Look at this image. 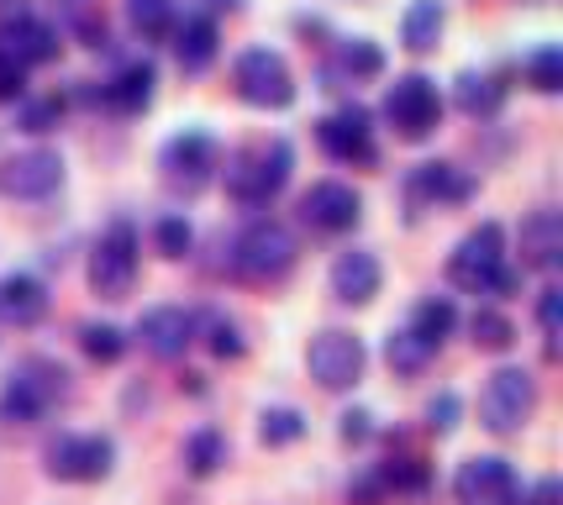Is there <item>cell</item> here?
Returning <instances> with one entry per match:
<instances>
[{"label":"cell","instance_id":"ee69618b","mask_svg":"<svg viewBox=\"0 0 563 505\" xmlns=\"http://www.w3.org/2000/svg\"><path fill=\"white\" fill-rule=\"evenodd\" d=\"M211 6H217V11H238L243 0H211Z\"/></svg>","mask_w":563,"mask_h":505},{"label":"cell","instance_id":"60d3db41","mask_svg":"<svg viewBox=\"0 0 563 505\" xmlns=\"http://www.w3.org/2000/svg\"><path fill=\"white\" fill-rule=\"evenodd\" d=\"M22 90H26V69L0 53V100H22Z\"/></svg>","mask_w":563,"mask_h":505},{"label":"cell","instance_id":"7c38bea8","mask_svg":"<svg viewBox=\"0 0 563 505\" xmlns=\"http://www.w3.org/2000/svg\"><path fill=\"white\" fill-rule=\"evenodd\" d=\"M306 363H311V380L321 389H347L358 385V374H364V342L353 332H321L311 337Z\"/></svg>","mask_w":563,"mask_h":505},{"label":"cell","instance_id":"ffe728a7","mask_svg":"<svg viewBox=\"0 0 563 505\" xmlns=\"http://www.w3.org/2000/svg\"><path fill=\"white\" fill-rule=\"evenodd\" d=\"M174 53H179V64H185L190 74L211 69V58H217V22H206V17L185 22L179 32H174Z\"/></svg>","mask_w":563,"mask_h":505},{"label":"cell","instance_id":"1f68e13d","mask_svg":"<svg viewBox=\"0 0 563 505\" xmlns=\"http://www.w3.org/2000/svg\"><path fill=\"white\" fill-rule=\"evenodd\" d=\"M306 432V416L290 406H279V410H264V427H258V437L269 442V448H285V442H295V437Z\"/></svg>","mask_w":563,"mask_h":505},{"label":"cell","instance_id":"f546056e","mask_svg":"<svg viewBox=\"0 0 563 505\" xmlns=\"http://www.w3.org/2000/svg\"><path fill=\"white\" fill-rule=\"evenodd\" d=\"M453 321H459V316H453V306H448V300H421V306H417V321H411V332L427 337V342L438 348L442 337L453 332Z\"/></svg>","mask_w":563,"mask_h":505},{"label":"cell","instance_id":"cb8c5ba5","mask_svg":"<svg viewBox=\"0 0 563 505\" xmlns=\"http://www.w3.org/2000/svg\"><path fill=\"white\" fill-rule=\"evenodd\" d=\"M211 158H217V143H211L206 132H185V138H174V143L164 147V164H169V168H190V174L211 168Z\"/></svg>","mask_w":563,"mask_h":505},{"label":"cell","instance_id":"8992f818","mask_svg":"<svg viewBox=\"0 0 563 505\" xmlns=\"http://www.w3.org/2000/svg\"><path fill=\"white\" fill-rule=\"evenodd\" d=\"M385 117L395 121V132L406 138V143H421L442 117V96L438 85L427 79V74H406V79H395L390 96H385Z\"/></svg>","mask_w":563,"mask_h":505},{"label":"cell","instance_id":"ba28073f","mask_svg":"<svg viewBox=\"0 0 563 505\" xmlns=\"http://www.w3.org/2000/svg\"><path fill=\"white\" fill-rule=\"evenodd\" d=\"M506 264V232L485 221V227H474L464 242H459V253L448 259V279L459 289H474V295H485L490 285V274Z\"/></svg>","mask_w":563,"mask_h":505},{"label":"cell","instance_id":"7a4b0ae2","mask_svg":"<svg viewBox=\"0 0 563 505\" xmlns=\"http://www.w3.org/2000/svg\"><path fill=\"white\" fill-rule=\"evenodd\" d=\"M64 369L58 363H43V359H32V363H22L16 374H11V385L0 389V421H43L48 416V406L64 395Z\"/></svg>","mask_w":563,"mask_h":505},{"label":"cell","instance_id":"ab89813d","mask_svg":"<svg viewBox=\"0 0 563 505\" xmlns=\"http://www.w3.org/2000/svg\"><path fill=\"white\" fill-rule=\"evenodd\" d=\"M538 321H542V332H548V342H553V337H559V327H563V289H542Z\"/></svg>","mask_w":563,"mask_h":505},{"label":"cell","instance_id":"836d02e7","mask_svg":"<svg viewBox=\"0 0 563 505\" xmlns=\"http://www.w3.org/2000/svg\"><path fill=\"white\" fill-rule=\"evenodd\" d=\"M132 22L147 37H164L169 32V0H132Z\"/></svg>","mask_w":563,"mask_h":505},{"label":"cell","instance_id":"d6a6232c","mask_svg":"<svg viewBox=\"0 0 563 505\" xmlns=\"http://www.w3.org/2000/svg\"><path fill=\"white\" fill-rule=\"evenodd\" d=\"M153 238H158V253H164V259H185V253H190V221H185V217H164Z\"/></svg>","mask_w":563,"mask_h":505},{"label":"cell","instance_id":"5b68a950","mask_svg":"<svg viewBox=\"0 0 563 505\" xmlns=\"http://www.w3.org/2000/svg\"><path fill=\"white\" fill-rule=\"evenodd\" d=\"M132 279H137V232L126 221H117L100 238L96 259H90V289H96L100 300H126Z\"/></svg>","mask_w":563,"mask_h":505},{"label":"cell","instance_id":"7402d4cb","mask_svg":"<svg viewBox=\"0 0 563 505\" xmlns=\"http://www.w3.org/2000/svg\"><path fill=\"white\" fill-rule=\"evenodd\" d=\"M400 37H406L411 53L438 48V37H442V6L438 0H411V11L400 17Z\"/></svg>","mask_w":563,"mask_h":505},{"label":"cell","instance_id":"d590c367","mask_svg":"<svg viewBox=\"0 0 563 505\" xmlns=\"http://www.w3.org/2000/svg\"><path fill=\"white\" fill-rule=\"evenodd\" d=\"M343 64L353 74H385V53L374 48L368 37H358V43H347V48H343Z\"/></svg>","mask_w":563,"mask_h":505},{"label":"cell","instance_id":"44dd1931","mask_svg":"<svg viewBox=\"0 0 563 505\" xmlns=\"http://www.w3.org/2000/svg\"><path fill=\"white\" fill-rule=\"evenodd\" d=\"M106 100H111L117 111H126V117H137L147 100H153V64H126V69L106 85Z\"/></svg>","mask_w":563,"mask_h":505},{"label":"cell","instance_id":"83f0119b","mask_svg":"<svg viewBox=\"0 0 563 505\" xmlns=\"http://www.w3.org/2000/svg\"><path fill=\"white\" fill-rule=\"evenodd\" d=\"M468 332H474V342H479L485 353H506V348L516 342V327H511V321H506L500 311H474Z\"/></svg>","mask_w":563,"mask_h":505},{"label":"cell","instance_id":"b9f144b4","mask_svg":"<svg viewBox=\"0 0 563 505\" xmlns=\"http://www.w3.org/2000/svg\"><path fill=\"white\" fill-rule=\"evenodd\" d=\"M368 437V410H347L343 416V442H364Z\"/></svg>","mask_w":563,"mask_h":505},{"label":"cell","instance_id":"5bb4252c","mask_svg":"<svg viewBox=\"0 0 563 505\" xmlns=\"http://www.w3.org/2000/svg\"><path fill=\"white\" fill-rule=\"evenodd\" d=\"M137 337L153 359H179L190 342H196V316L185 306H153V311L137 321Z\"/></svg>","mask_w":563,"mask_h":505},{"label":"cell","instance_id":"52a82bcc","mask_svg":"<svg viewBox=\"0 0 563 505\" xmlns=\"http://www.w3.org/2000/svg\"><path fill=\"white\" fill-rule=\"evenodd\" d=\"M238 96L258 111H285L295 100V79L285 69V58L269 48H247L238 58Z\"/></svg>","mask_w":563,"mask_h":505},{"label":"cell","instance_id":"4dcf8cb0","mask_svg":"<svg viewBox=\"0 0 563 505\" xmlns=\"http://www.w3.org/2000/svg\"><path fill=\"white\" fill-rule=\"evenodd\" d=\"M79 342H85V353H90L96 363H117L126 353L122 327H100V321H90V327L79 332Z\"/></svg>","mask_w":563,"mask_h":505},{"label":"cell","instance_id":"7bdbcfd3","mask_svg":"<svg viewBox=\"0 0 563 505\" xmlns=\"http://www.w3.org/2000/svg\"><path fill=\"white\" fill-rule=\"evenodd\" d=\"M521 505H559V480H538V490L521 495Z\"/></svg>","mask_w":563,"mask_h":505},{"label":"cell","instance_id":"4316f807","mask_svg":"<svg viewBox=\"0 0 563 505\" xmlns=\"http://www.w3.org/2000/svg\"><path fill=\"white\" fill-rule=\"evenodd\" d=\"M527 79H532V90H542V96H559L563 90V48H538L532 58H527Z\"/></svg>","mask_w":563,"mask_h":505},{"label":"cell","instance_id":"e0dca14e","mask_svg":"<svg viewBox=\"0 0 563 505\" xmlns=\"http://www.w3.org/2000/svg\"><path fill=\"white\" fill-rule=\"evenodd\" d=\"M563 264V217L532 211L521 221V268H559Z\"/></svg>","mask_w":563,"mask_h":505},{"label":"cell","instance_id":"d6986e66","mask_svg":"<svg viewBox=\"0 0 563 505\" xmlns=\"http://www.w3.org/2000/svg\"><path fill=\"white\" fill-rule=\"evenodd\" d=\"M0 311L11 316L16 327H37V321L48 316V295H43V285H37L32 274H11V279L0 285Z\"/></svg>","mask_w":563,"mask_h":505},{"label":"cell","instance_id":"ac0fdd59","mask_svg":"<svg viewBox=\"0 0 563 505\" xmlns=\"http://www.w3.org/2000/svg\"><path fill=\"white\" fill-rule=\"evenodd\" d=\"M379 279H385V268H379V259L374 253H343L338 264H332V295L338 300H347V306H364V300H374L379 295Z\"/></svg>","mask_w":563,"mask_h":505},{"label":"cell","instance_id":"74e56055","mask_svg":"<svg viewBox=\"0 0 563 505\" xmlns=\"http://www.w3.org/2000/svg\"><path fill=\"white\" fill-rule=\"evenodd\" d=\"M459 395H453V389H442L438 400H432V406H427V427H432V432H453V427H459Z\"/></svg>","mask_w":563,"mask_h":505},{"label":"cell","instance_id":"4fadbf2b","mask_svg":"<svg viewBox=\"0 0 563 505\" xmlns=\"http://www.w3.org/2000/svg\"><path fill=\"white\" fill-rule=\"evenodd\" d=\"M300 217L311 221L317 232H347V227H358V217H364V200H358V190L343 185V179H321V185L306 190Z\"/></svg>","mask_w":563,"mask_h":505},{"label":"cell","instance_id":"3957f363","mask_svg":"<svg viewBox=\"0 0 563 505\" xmlns=\"http://www.w3.org/2000/svg\"><path fill=\"white\" fill-rule=\"evenodd\" d=\"M285 179H290V147L285 143L253 147V153L227 164V195L243 200V206H269L274 195L285 190Z\"/></svg>","mask_w":563,"mask_h":505},{"label":"cell","instance_id":"6da1fadb","mask_svg":"<svg viewBox=\"0 0 563 505\" xmlns=\"http://www.w3.org/2000/svg\"><path fill=\"white\" fill-rule=\"evenodd\" d=\"M295 268V238L279 221H253L232 242V274L247 285H274Z\"/></svg>","mask_w":563,"mask_h":505},{"label":"cell","instance_id":"e575fe53","mask_svg":"<svg viewBox=\"0 0 563 505\" xmlns=\"http://www.w3.org/2000/svg\"><path fill=\"white\" fill-rule=\"evenodd\" d=\"M206 332H211V353H217V359H243V337H238V327H232L227 316H211Z\"/></svg>","mask_w":563,"mask_h":505},{"label":"cell","instance_id":"2e32d148","mask_svg":"<svg viewBox=\"0 0 563 505\" xmlns=\"http://www.w3.org/2000/svg\"><path fill=\"white\" fill-rule=\"evenodd\" d=\"M317 138L321 147L332 153V158H374V143H368V111L364 106H347V111H338V117L317 121Z\"/></svg>","mask_w":563,"mask_h":505},{"label":"cell","instance_id":"f35d334b","mask_svg":"<svg viewBox=\"0 0 563 505\" xmlns=\"http://www.w3.org/2000/svg\"><path fill=\"white\" fill-rule=\"evenodd\" d=\"M22 127L26 132H53V127H58V100H32V106H22Z\"/></svg>","mask_w":563,"mask_h":505},{"label":"cell","instance_id":"d4e9b609","mask_svg":"<svg viewBox=\"0 0 563 505\" xmlns=\"http://www.w3.org/2000/svg\"><path fill=\"white\" fill-rule=\"evenodd\" d=\"M185 463H190V474H196V480H211L221 463H227V442H221V432L206 427V432L190 437V442H185Z\"/></svg>","mask_w":563,"mask_h":505},{"label":"cell","instance_id":"603a6c76","mask_svg":"<svg viewBox=\"0 0 563 505\" xmlns=\"http://www.w3.org/2000/svg\"><path fill=\"white\" fill-rule=\"evenodd\" d=\"M432 353H438V348H432L427 337H417L411 327L385 337V363H390L395 374H421V369L432 363Z\"/></svg>","mask_w":563,"mask_h":505},{"label":"cell","instance_id":"f1b7e54d","mask_svg":"<svg viewBox=\"0 0 563 505\" xmlns=\"http://www.w3.org/2000/svg\"><path fill=\"white\" fill-rule=\"evenodd\" d=\"M417 190L438 195V200H464V195H468V179H459V168H453V164H421Z\"/></svg>","mask_w":563,"mask_h":505},{"label":"cell","instance_id":"f6af8a7d","mask_svg":"<svg viewBox=\"0 0 563 505\" xmlns=\"http://www.w3.org/2000/svg\"><path fill=\"white\" fill-rule=\"evenodd\" d=\"M64 6H74V11H79V6H85V0H64Z\"/></svg>","mask_w":563,"mask_h":505},{"label":"cell","instance_id":"8fae6325","mask_svg":"<svg viewBox=\"0 0 563 505\" xmlns=\"http://www.w3.org/2000/svg\"><path fill=\"white\" fill-rule=\"evenodd\" d=\"M58 185H64V158L48 147H26L0 164V195L11 200H48Z\"/></svg>","mask_w":563,"mask_h":505},{"label":"cell","instance_id":"484cf974","mask_svg":"<svg viewBox=\"0 0 563 505\" xmlns=\"http://www.w3.org/2000/svg\"><path fill=\"white\" fill-rule=\"evenodd\" d=\"M500 100H506V90L495 79H479V74L459 79V106H464L468 117H490V111H500Z\"/></svg>","mask_w":563,"mask_h":505},{"label":"cell","instance_id":"30bf717a","mask_svg":"<svg viewBox=\"0 0 563 505\" xmlns=\"http://www.w3.org/2000/svg\"><path fill=\"white\" fill-rule=\"evenodd\" d=\"M453 495L459 505H521V484L506 458H468L453 474Z\"/></svg>","mask_w":563,"mask_h":505},{"label":"cell","instance_id":"9c48e42d","mask_svg":"<svg viewBox=\"0 0 563 505\" xmlns=\"http://www.w3.org/2000/svg\"><path fill=\"white\" fill-rule=\"evenodd\" d=\"M111 437H96V432H79V437H58L48 448V474L64 484H90V480H106L111 474Z\"/></svg>","mask_w":563,"mask_h":505},{"label":"cell","instance_id":"8d00e7d4","mask_svg":"<svg viewBox=\"0 0 563 505\" xmlns=\"http://www.w3.org/2000/svg\"><path fill=\"white\" fill-rule=\"evenodd\" d=\"M385 484H395V490H411V495H421V490H427V469H421L417 458H400V463H390V469H385Z\"/></svg>","mask_w":563,"mask_h":505},{"label":"cell","instance_id":"9a60e30c","mask_svg":"<svg viewBox=\"0 0 563 505\" xmlns=\"http://www.w3.org/2000/svg\"><path fill=\"white\" fill-rule=\"evenodd\" d=\"M0 53L11 58V64H48L58 58V32L48 22H37V17H16V22H0Z\"/></svg>","mask_w":563,"mask_h":505},{"label":"cell","instance_id":"277c9868","mask_svg":"<svg viewBox=\"0 0 563 505\" xmlns=\"http://www.w3.org/2000/svg\"><path fill=\"white\" fill-rule=\"evenodd\" d=\"M532 406H538L532 374H527V369H495L485 395H479V421H485L495 437H511L527 427Z\"/></svg>","mask_w":563,"mask_h":505}]
</instances>
